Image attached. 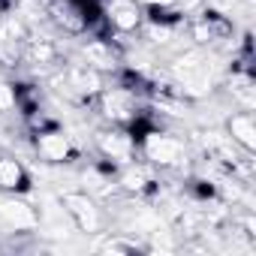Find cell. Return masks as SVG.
<instances>
[{
    "mask_svg": "<svg viewBox=\"0 0 256 256\" xmlns=\"http://www.w3.org/2000/svg\"><path fill=\"white\" fill-rule=\"evenodd\" d=\"M169 70L184 96H205L214 84V64H211L205 46H193V48L181 52Z\"/></svg>",
    "mask_w": 256,
    "mask_h": 256,
    "instance_id": "1",
    "label": "cell"
},
{
    "mask_svg": "<svg viewBox=\"0 0 256 256\" xmlns=\"http://www.w3.org/2000/svg\"><path fill=\"white\" fill-rule=\"evenodd\" d=\"M139 151L154 169H181L187 163V145L178 136L166 130H154V126H148L139 136Z\"/></svg>",
    "mask_w": 256,
    "mask_h": 256,
    "instance_id": "2",
    "label": "cell"
},
{
    "mask_svg": "<svg viewBox=\"0 0 256 256\" xmlns=\"http://www.w3.org/2000/svg\"><path fill=\"white\" fill-rule=\"evenodd\" d=\"M60 208H64V214L72 220V226L78 232H84V235L102 232V223H106L102 220V211H100L96 199L88 190H66L60 196Z\"/></svg>",
    "mask_w": 256,
    "mask_h": 256,
    "instance_id": "3",
    "label": "cell"
},
{
    "mask_svg": "<svg viewBox=\"0 0 256 256\" xmlns=\"http://www.w3.org/2000/svg\"><path fill=\"white\" fill-rule=\"evenodd\" d=\"M94 0H48L46 4V12L48 18L70 36H82L88 34V24L96 12H90Z\"/></svg>",
    "mask_w": 256,
    "mask_h": 256,
    "instance_id": "4",
    "label": "cell"
},
{
    "mask_svg": "<svg viewBox=\"0 0 256 256\" xmlns=\"http://www.w3.org/2000/svg\"><path fill=\"white\" fill-rule=\"evenodd\" d=\"M96 100H100L102 118L112 120V124H118V126H130L136 120V114H139V96H136V90L124 88V84L102 88L96 94Z\"/></svg>",
    "mask_w": 256,
    "mask_h": 256,
    "instance_id": "5",
    "label": "cell"
},
{
    "mask_svg": "<svg viewBox=\"0 0 256 256\" xmlns=\"http://www.w3.org/2000/svg\"><path fill=\"white\" fill-rule=\"evenodd\" d=\"M96 151H100L106 160L126 166V163H133V160H136L139 139H136L130 130H118V126H114V130H102V133H96Z\"/></svg>",
    "mask_w": 256,
    "mask_h": 256,
    "instance_id": "6",
    "label": "cell"
},
{
    "mask_svg": "<svg viewBox=\"0 0 256 256\" xmlns=\"http://www.w3.org/2000/svg\"><path fill=\"white\" fill-rule=\"evenodd\" d=\"M34 148H36V154H40L46 163H70V160L76 157L72 139H70L66 133H60L58 126H48V130L34 133Z\"/></svg>",
    "mask_w": 256,
    "mask_h": 256,
    "instance_id": "7",
    "label": "cell"
},
{
    "mask_svg": "<svg viewBox=\"0 0 256 256\" xmlns=\"http://www.w3.org/2000/svg\"><path fill=\"white\" fill-rule=\"evenodd\" d=\"M82 64L94 66L96 72H114L120 66V52L114 42H108V36H94L82 46Z\"/></svg>",
    "mask_w": 256,
    "mask_h": 256,
    "instance_id": "8",
    "label": "cell"
},
{
    "mask_svg": "<svg viewBox=\"0 0 256 256\" xmlns=\"http://www.w3.org/2000/svg\"><path fill=\"white\" fill-rule=\"evenodd\" d=\"M40 217L36 211L22 202V199H0V229L6 232H28V229H36Z\"/></svg>",
    "mask_w": 256,
    "mask_h": 256,
    "instance_id": "9",
    "label": "cell"
},
{
    "mask_svg": "<svg viewBox=\"0 0 256 256\" xmlns=\"http://www.w3.org/2000/svg\"><path fill=\"white\" fill-rule=\"evenodd\" d=\"M106 22L114 34H136L145 24V16H142V6L133 4V0H114L106 10Z\"/></svg>",
    "mask_w": 256,
    "mask_h": 256,
    "instance_id": "10",
    "label": "cell"
},
{
    "mask_svg": "<svg viewBox=\"0 0 256 256\" xmlns=\"http://www.w3.org/2000/svg\"><path fill=\"white\" fill-rule=\"evenodd\" d=\"M118 187H120L124 193H130V196H142V193L154 190V187H157L154 166H151V163H136V160L126 163L124 172H120V178H118Z\"/></svg>",
    "mask_w": 256,
    "mask_h": 256,
    "instance_id": "11",
    "label": "cell"
},
{
    "mask_svg": "<svg viewBox=\"0 0 256 256\" xmlns=\"http://www.w3.org/2000/svg\"><path fill=\"white\" fill-rule=\"evenodd\" d=\"M226 136L241 148V151H247V154H253L256 151V120H253V114L244 108V112H232L229 118H226Z\"/></svg>",
    "mask_w": 256,
    "mask_h": 256,
    "instance_id": "12",
    "label": "cell"
},
{
    "mask_svg": "<svg viewBox=\"0 0 256 256\" xmlns=\"http://www.w3.org/2000/svg\"><path fill=\"white\" fill-rule=\"evenodd\" d=\"M22 60L30 64V66H54L58 64V46L52 40H36L30 36L24 46H22Z\"/></svg>",
    "mask_w": 256,
    "mask_h": 256,
    "instance_id": "13",
    "label": "cell"
},
{
    "mask_svg": "<svg viewBox=\"0 0 256 256\" xmlns=\"http://www.w3.org/2000/svg\"><path fill=\"white\" fill-rule=\"evenodd\" d=\"M28 169L16 157H0V190L6 193H22L28 190Z\"/></svg>",
    "mask_w": 256,
    "mask_h": 256,
    "instance_id": "14",
    "label": "cell"
},
{
    "mask_svg": "<svg viewBox=\"0 0 256 256\" xmlns=\"http://www.w3.org/2000/svg\"><path fill=\"white\" fill-rule=\"evenodd\" d=\"M229 94H232L235 102H241V106L250 112V108H253V78H250V72H232V78H229Z\"/></svg>",
    "mask_w": 256,
    "mask_h": 256,
    "instance_id": "15",
    "label": "cell"
},
{
    "mask_svg": "<svg viewBox=\"0 0 256 256\" xmlns=\"http://www.w3.org/2000/svg\"><path fill=\"white\" fill-rule=\"evenodd\" d=\"M100 250L102 253H136V250H142V244L133 241V238H126V235H114V238L102 241Z\"/></svg>",
    "mask_w": 256,
    "mask_h": 256,
    "instance_id": "16",
    "label": "cell"
},
{
    "mask_svg": "<svg viewBox=\"0 0 256 256\" xmlns=\"http://www.w3.org/2000/svg\"><path fill=\"white\" fill-rule=\"evenodd\" d=\"M16 108V88L0 82V112H12Z\"/></svg>",
    "mask_w": 256,
    "mask_h": 256,
    "instance_id": "17",
    "label": "cell"
},
{
    "mask_svg": "<svg viewBox=\"0 0 256 256\" xmlns=\"http://www.w3.org/2000/svg\"><path fill=\"white\" fill-rule=\"evenodd\" d=\"M133 4H139L145 10H160V6H178V0H133Z\"/></svg>",
    "mask_w": 256,
    "mask_h": 256,
    "instance_id": "18",
    "label": "cell"
}]
</instances>
